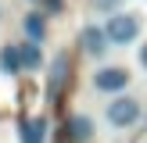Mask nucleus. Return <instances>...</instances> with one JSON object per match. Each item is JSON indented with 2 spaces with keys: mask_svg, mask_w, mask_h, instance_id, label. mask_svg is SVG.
I'll return each mask as SVG.
<instances>
[{
  "mask_svg": "<svg viewBox=\"0 0 147 143\" xmlns=\"http://www.w3.org/2000/svg\"><path fill=\"white\" fill-rule=\"evenodd\" d=\"M104 32H108V39H111V47H129V43H136V39H140V32H144V14L122 7V11L108 14Z\"/></svg>",
  "mask_w": 147,
  "mask_h": 143,
  "instance_id": "f257e3e1",
  "label": "nucleus"
},
{
  "mask_svg": "<svg viewBox=\"0 0 147 143\" xmlns=\"http://www.w3.org/2000/svg\"><path fill=\"white\" fill-rule=\"evenodd\" d=\"M144 118V104L136 97H129V93H122V97H111L104 107V122L111 129H133L136 122Z\"/></svg>",
  "mask_w": 147,
  "mask_h": 143,
  "instance_id": "f03ea898",
  "label": "nucleus"
},
{
  "mask_svg": "<svg viewBox=\"0 0 147 143\" xmlns=\"http://www.w3.org/2000/svg\"><path fill=\"white\" fill-rule=\"evenodd\" d=\"M93 90L97 93H108V97H122V93L129 90V82H133V75H129V68H122V64H100L97 72H93Z\"/></svg>",
  "mask_w": 147,
  "mask_h": 143,
  "instance_id": "7ed1b4c3",
  "label": "nucleus"
},
{
  "mask_svg": "<svg viewBox=\"0 0 147 143\" xmlns=\"http://www.w3.org/2000/svg\"><path fill=\"white\" fill-rule=\"evenodd\" d=\"M108 47H111V39H108L104 25H93V21H90V25L79 29V50H83L86 57H104Z\"/></svg>",
  "mask_w": 147,
  "mask_h": 143,
  "instance_id": "20e7f679",
  "label": "nucleus"
},
{
  "mask_svg": "<svg viewBox=\"0 0 147 143\" xmlns=\"http://www.w3.org/2000/svg\"><path fill=\"white\" fill-rule=\"evenodd\" d=\"M65 132H68L65 140H72V143H90L97 129H93V118H90V114H72V118L65 122Z\"/></svg>",
  "mask_w": 147,
  "mask_h": 143,
  "instance_id": "39448f33",
  "label": "nucleus"
},
{
  "mask_svg": "<svg viewBox=\"0 0 147 143\" xmlns=\"http://www.w3.org/2000/svg\"><path fill=\"white\" fill-rule=\"evenodd\" d=\"M22 143H47V118L22 122Z\"/></svg>",
  "mask_w": 147,
  "mask_h": 143,
  "instance_id": "423d86ee",
  "label": "nucleus"
},
{
  "mask_svg": "<svg viewBox=\"0 0 147 143\" xmlns=\"http://www.w3.org/2000/svg\"><path fill=\"white\" fill-rule=\"evenodd\" d=\"M22 29H25V36H29V43H40L43 36H47V21H43V14H40V11H32V14H25V21H22Z\"/></svg>",
  "mask_w": 147,
  "mask_h": 143,
  "instance_id": "0eeeda50",
  "label": "nucleus"
},
{
  "mask_svg": "<svg viewBox=\"0 0 147 143\" xmlns=\"http://www.w3.org/2000/svg\"><path fill=\"white\" fill-rule=\"evenodd\" d=\"M65 79H68V57H65V54H57L54 57V61H50V90H61V86H65Z\"/></svg>",
  "mask_w": 147,
  "mask_h": 143,
  "instance_id": "6e6552de",
  "label": "nucleus"
},
{
  "mask_svg": "<svg viewBox=\"0 0 147 143\" xmlns=\"http://www.w3.org/2000/svg\"><path fill=\"white\" fill-rule=\"evenodd\" d=\"M0 68H4L7 75H18V72H22V50L7 43V47L0 50Z\"/></svg>",
  "mask_w": 147,
  "mask_h": 143,
  "instance_id": "1a4fd4ad",
  "label": "nucleus"
},
{
  "mask_svg": "<svg viewBox=\"0 0 147 143\" xmlns=\"http://www.w3.org/2000/svg\"><path fill=\"white\" fill-rule=\"evenodd\" d=\"M22 68H25V72H36V68H40V64H43V54H40V43H22Z\"/></svg>",
  "mask_w": 147,
  "mask_h": 143,
  "instance_id": "9d476101",
  "label": "nucleus"
},
{
  "mask_svg": "<svg viewBox=\"0 0 147 143\" xmlns=\"http://www.w3.org/2000/svg\"><path fill=\"white\" fill-rule=\"evenodd\" d=\"M122 4L126 0H90V7L97 14H115V11H122Z\"/></svg>",
  "mask_w": 147,
  "mask_h": 143,
  "instance_id": "9b49d317",
  "label": "nucleus"
},
{
  "mask_svg": "<svg viewBox=\"0 0 147 143\" xmlns=\"http://www.w3.org/2000/svg\"><path fill=\"white\" fill-rule=\"evenodd\" d=\"M136 64H140V72L147 75V39L140 43V47H136Z\"/></svg>",
  "mask_w": 147,
  "mask_h": 143,
  "instance_id": "f8f14e48",
  "label": "nucleus"
},
{
  "mask_svg": "<svg viewBox=\"0 0 147 143\" xmlns=\"http://www.w3.org/2000/svg\"><path fill=\"white\" fill-rule=\"evenodd\" d=\"M0 18H4V7H0Z\"/></svg>",
  "mask_w": 147,
  "mask_h": 143,
  "instance_id": "ddd939ff",
  "label": "nucleus"
}]
</instances>
